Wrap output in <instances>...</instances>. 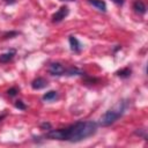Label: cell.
<instances>
[{
	"label": "cell",
	"instance_id": "5b68a950",
	"mask_svg": "<svg viewBox=\"0 0 148 148\" xmlns=\"http://www.w3.org/2000/svg\"><path fill=\"white\" fill-rule=\"evenodd\" d=\"M68 42H69V46H71V50H72V51H74V52H80V51H81L82 45H81V43L77 40V38H76L75 36H69Z\"/></svg>",
	"mask_w": 148,
	"mask_h": 148
},
{
	"label": "cell",
	"instance_id": "d6986e66",
	"mask_svg": "<svg viewBox=\"0 0 148 148\" xmlns=\"http://www.w3.org/2000/svg\"><path fill=\"white\" fill-rule=\"evenodd\" d=\"M112 1H113L114 3H117V5H123V2H124L123 0H112Z\"/></svg>",
	"mask_w": 148,
	"mask_h": 148
},
{
	"label": "cell",
	"instance_id": "2e32d148",
	"mask_svg": "<svg viewBox=\"0 0 148 148\" xmlns=\"http://www.w3.org/2000/svg\"><path fill=\"white\" fill-rule=\"evenodd\" d=\"M7 94H8L9 96H12V97H13V96H15V95L17 94V89H16L15 87H13V88H10V89H8V90H7Z\"/></svg>",
	"mask_w": 148,
	"mask_h": 148
},
{
	"label": "cell",
	"instance_id": "9c48e42d",
	"mask_svg": "<svg viewBox=\"0 0 148 148\" xmlns=\"http://www.w3.org/2000/svg\"><path fill=\"white\" fill-rule=\"evenodd\" d=\"M88 2L90 5H92L94 7H96L98 10L101 12H106V3L103 0H88Z\"/></svg>",
	"mask_w": 148,
	"mask_h": 148
},
{
	"label": "cell",
	"instance_id": "4fadbf2b",
	"mask_svg": "<svg viewBox=\"0 0 148 148\" xmlns=\"http://www.w3.org/2000/svg\"><path fill=\"white\" fill-rule=\"evenodd\" d=\"M15 108H17V109H20V110H25V109H27L25 104H24L22 101H16V102H15Z\"/></svg>",
	"mask_w": 148,
	"mask_h": 148
},
{
	"label": "cell",
	"instance_id": "7c38bea8",
	"mask_svg": "<svg viewBox=\"0 0 148 148\" xmlns=\"http://www.w3.org/2000/svg\"><path fill=\"white\" fill-rule=\"evenodd\" d=\"M82 74H83V73H82L79 68H76V67H69V68L66 69V74H65V75L73 76V75H82Z\"/></svg>",
	"mask_w": 148,
	"mask_h": 148
},
{
	"label": "cell",
	"instance_id": "3957f363",
	"mask_svg": "<svg viewBox=\"0 0 148 148\" xmlns=\"http://www.w3.org/2000/svg\"><path fill=\"white\" fill-rule=\"evenodd\" d=\"M68 13H69V9H68L67 6H62V7H60V8L52 15V22L58 23V22L62 21V20L68 15Z\"/></svg>",
	"mask_w": 148,
	"mask_h": 148
},
{
	"label": "cell",
	"instance_id": "e0dca14e",
	"mask_svg": "<svg viewBox=\"0 0 148 148\" xmlns=\"http://www.w3.org/2000/svg\"><path fill=\"white\" fill-rule=\"evenodd\" d=\"M40 127H42L43 130H51V124H50V123H43V124L40 125Z\"/></svg>",
	"mask_w": 148,
	"mask_h": 148
},
{
	"label": "cell",
	"instance_id": "7a4b0ae2",
	"mask_svg": "<svg viewBox=\"0 0 148 148\" xmlns=\"http://www.w3.org/2000/svg\"><path fill=\"white\" fill-rule=\"evenodd\" d=\"M127 108V103L126 102H119L118 104H116L112 109L108 110L105 113L102 114V117L99 118V125L103 126V127H106V126H110L112 125L113 123H116L125 112Z\"/></svg>",
	"mask_w": 148,
	"mask_h": 148
},
{
	"label": "cell",
	"instance_id": "5bb4252c",
	"mask_svg": "<svg viewBox=\"0 0 148 148\" xmlns=\"http://www.w3.org/2000/svg\"><path fill=\"white\" fill-rule=\"evenodd\" d=\"M17 35H18L17 31H10V32H6L3 35V38H12L13 36H17Z\"/></svg>",
	"mask_w": 148,
	"mask_h": 148
},
{
	"label": "cell",
	"instance_id": "52a82bcc",
	"mask_svg": "<svg viewBox=\"0 0 148 148\" xmlns=\"http://www.w3.org/2000/svg\"><path fill=\"white\" fill-rule=\"evenodd\" d=\"M15 54H16V51H15L14 49L8 50L7 52H5V53L0 54V62H3V64L9 62V61L14 58V56H15Z\"/></svg>",
	"mask_w": 148,
	"mask_h": 148
},
{
	"label": "cell",
	"instance_id": "9a60e30c",
	"mask_svg": "<svg viewBox=\"0 0 148 148\" xmlns=\"http://www.w3.org/2000/svg\"><path fill=\"white\" fill-rule=\"evenodd\" d=\"M135 134L136 135H140L142 136L145 140H147V135H146V130H139V131H135Z\"/></svg>",
	"mask_w": 148,
	"mask_h": 148
},
{
	"label": "cell",
	"instance_id": "ac0fdd59",
	"mask_svg": "<svg viewBox=\"0 0 148 148\" xmlns=\"http://www.w3.org/2000/svg\"><path fill=\"white\" fill-rule=\"evenodd\" d=\"M5 2H6L7 5H13V3L16 2V0H5Z\"/></svg>",
	"mask_w": 148,
	"mask_h": 148
},
{
	"label": "cell",
	"instance_id": "30bf717a",
	"mask_svg": "<svg viewBox=\"0 0 148 148\" xmlns=\"http://www.w3.org/2000/svg\"><path fill=\"white\" fill-rule=\"evenodd\" d=\"M57 97H58V92L56 90H50V91H47L43 95L44 101H54Z\"/></svg>",
	"mask_w": 148,
	"mask_h": 148
},
{
	"label": "cell",
	"instance_id": "8992f818",
	"mask_svg": "<svg viewBox=\"0 0 148 148\" xmlns=\"http://www.w3.org/2000/svg\"><path fill=\"white\" fill-rule=\"evenodd\" d=\"M47 86V81L44 79V77H37L32 82H31V87L32 89L35 90H39V89H43Z\"/></svg>",
	"mask_w": 148,
	"mask_h": 148
},
{
	"label": "cell",
	"instance_id": "8fae6325",
	"mask_svg": "<svg viewBox=\"0 0 148 148\" xmlns=\"http://www.w3.org/2000/svg\"><path fill=\"white\" fill-rule=\"evenodd\" d=\"M131 68H128V67H125V68H123V69H119V71H117L116 72V75L117 76H120V77H123V79H126V77H128L130 75H131Z\"/></svg>",
	"mask_w": 148,
	"mask_h": 148
},
{
	"label": "cell",
	"instance_id": "ba28073f",
	"mask_svg": "<svg viewBox=\"0 0 148 148\" xmlns=\"http://www.w3.org/2000/svg\"><path fill=\"white\" fill-rule=\"evenodd\" d=\"M133 9L135 10V13L143 15L146 13V9L147 8H146V5L143 3L142 0H135L134 3H133Z\"/></svg>",
	"mask_w": 148,
	"mask_h": 148
},
{
	"label": "cell",
	"instance_id": "ffe728a7",
	"mask_svg": "<svg viewBox=\"0 0 148 148\" xmlns=\"http://www.w3.org/2000/svg\"><path fill=\"white\" fill-rule=\"evenodd\" d=\"M5 117H6V114H1V116H0V121H1V119H3Z\"/></svg>",
	"mask_w": 148,
	"mask_h": 148
},
{
	"label": "cell",
	"instance_id": "44dd1931",
	"mask_svg": "<svg viewBox=\"0 0 148 148\" xmlns=\"http://www.w3.org/2000/svg\"><path fill=\"white\" fill-rule=\"evenodd\" d=\"M62 1H65V0H62ZM66 1H74V0H66Z\"/></svg>",
	"mask_w": 148,
	"mask_h": 148
},
{
	"label": "cell",
	"instance_id": "6da1fadb",
	"mask_svg": "<svg viewBox=\"0 0 148 148\" xmlns=\"http://www.w3.org/2000/svg\"><path fill=\"white\" fill-rule=\"evenodd\" d=\"M64 130V140L71 142L82 141L91 135H94L97 131V124L92 120L87 121H77Z\"/></svg>",
	"mask_w": 148,
	"mask_h": 148
},
{
	"label": "cell",
	"instance_id": "277c9868",
	"mask_svg": "<svg viewBox=\"0 0 148 148\" xmlns=\"http://www.w3.org/2000/svg\"><path fill=\"white\" fill-rule=\"evenodd\" d=\"M49 72H50V74H52V75L60 76V75H65V74H66V68H65L60 62H53V64L50 65Z\"/></svg>",
	"mask_w": 148,
	"mask_h": 148
}]
</instances>
